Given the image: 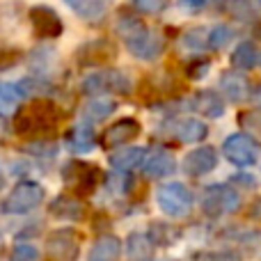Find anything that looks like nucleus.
<instances>
[{
  "label": "nucleus",
  "mask_w": 261,
  "mask_h": 261,
  "mask_svg": "<svg viewBox=\"0 0 261 261\" xmlns=\"http://www.w3.org/2000/svg\"><path fill=\"white\" fill-rule=\"evenodd\" d=\"M60 122V110L50 101H32L18 110L14 128L21 135H44L55 130Z\"/></svg>",
  "instance_id": "nucleus-1"
},
{
  "label": "nucleus",
  "mask_w": 261,
  "mask_h": 261,
  "mask_svg": "<svg viewBox=\"0 0 261 261\" xmlns=\"http://www.w3.org/2000/svg\"><path fill=\"white\" fill-rule=\"evenodd\" d=\"M133 81L128 78L126 71L119 69H99L83 78L81 90L90 96H103L106 92H117V94H128Z\"/></svg>",
  "instance_id": "nucleus-2"
},
{
  "label": "nucleus",
  "mask_w": 261,
  "mask_h": 261,
  "mask_svg": "<svg viewBox=\"0 0 261 261\" xmlns=\"http://www.w3.org/2000/svg\"><path fill=\"white\" fill-rule=\"evenodd\" d=\"M46 190L41 184L37 181H18L9 195L3 199V211L9 216H23V213H30L44 202Z\"/></svg>",
  "instance_id": "nucleus-3"
},
{
  "label": "nucleus",
  "mask_w": 261,
  "mask_h": 261,
  "mask_svg": "<svg viewBox=\"0 0 261 261\" xmlns=\"http://www.w3.org/2000/svg\"><path fill=\"white\" fill-rule=\"evenodd\" d=\"M156 202L165 216L170 218H186L193 211V193L188 190V186L179 184V181H172L158 188L156 193Z\"/></svg>",
  "instance_id": "nucleus-4"
},
{
  "label": "nucleus",
  "mask_w": 261,
  "mask_h": 261,
  "mask_svg": "<svg viewBox=\"0 0 261 261\" xmlns=\"http://www.w3.org/2000/svg\"><path fill=\"white\" fill-rule=\"evenodd\" d=\"M202 208H204V213L211 218L229 216V213H236L241 208V197L234 188H229V186L213 184L204 190Z\"/></svg>",
  "instance_id": "nucleus-5"
},
{
  "label": "nucleus",
  "mask_w": 261,
  "mask_h": 261,
  "mask_svg": "<svg viewBox=\"0 0 261 261\" xmlns=\"http://www.w3.org/2000/svg\"><path fill=\"white\" fill-rule=\"evenodd\" d=\"M46 257L50 261H78L81 257V234L71 227H62L46 239Z\"/></svg>",
  "instance_id": "nucleus-6"
},
{
  "label": "nucleus",
  "mask_w": 261,
  "mask_h": 261,
  "mask_svg": "<svg viewBox=\"0 0 261 261\" xmlns=\"http://www.w3.org/2000/svg\"><path fill=\"white\" fill-rule=\"evenodd\" d=\"M222 151H225L227 161H229L231 165L250 167L259 161L261 149H259V144H257L254 138H250V135H245V133H234L225 140Z\"/></svg>",
  "instance_id": "nucleus-7"
},
{
  "label": "nucleus",
  "mask_w": 261,
  "mask_h": 261,
  "mask_svg": "<svg viewBox=\"0 0 261 261\" xmlns=\"http://www.w3.org/2000/svg\"><path fill=\"white\" fill-rule=\"evenodd\" d=\"M101 170L96 165H87V163L73 161L62 170V179L67 184H73L78 190V195H90L96 190V186L101 184Z\"/></svg>",
  "instance_id": "nucleus-8"
},
{
  "label": "nucleus",
  "mask_w": 261,
  "mask_h": 261,
  "mask_svg": "<svg viewBox=\"0 0 261 261\" xmlns=\"http://www.w3.org/2000/svg\"><path fill=\"white\" fill-rule=\"evenodd\" d=\"M140 165H142L144 174L151 176V179H165V176H170L174 172L176 163H174V153L167 147L158 144V147H151L149 151H144Z\"/></svg>",
  "instance_id": "nucleus-9"
},
{
  "label": "nucleus",
  "mask_w": 261,
  "mask_h": 261,
  "mask_svg": "<svg viewBox=\"0 0 261 261\" xmlns=\"http://www.w3.org/2000/svg\"><path fill=\"white\" fill-rule=\"evenodd\" d=\"M30 23L35 35L44 37V39H55V37H60L64 32V23L60 18V14L55 9L46 7V5L30 9Z\"/></svg>",
  "instance_id": "nucleus-10"
},
{
  "label": "nucleus",
  "mask_w": 261,
  "mask_h": 261,
  "mask_svg": "<svg viewBox=\"0 0 261 261\" xmlns=\"http://www.w3.org/2000/svg\"><path fill=\"white\" fill-rule=\"evenodd\" d=\"M140 122L133 117H124L119 122L110 124L108 128L101 133V147H124L126 142H133L140 135Z\"/></svg>",
  "instance_id": "nucleus-11"
},
{
  "label": "nucleus",
  "mask_w": 261,
  "mask_h": 261,
  "mask_svg": "<svg viewBox=\"0 0 261 261\" xmlns=\"http://www.w3.org/2000/svg\"><path fill=\"white\" fill-rule=\"evenodd\" d=\"M115 44L108 39H92L78 48V62L83 67H101L115 58Z\"/></svg>",
  "instance_id": "nucleus-12"
},
{
  "label": "nucleus",
  "mask_w": 261,
  "mask_h": 261,
  "mask_svg": "<svg viewBox=\"0 0 261 261\" xmlns=\"http://www.w3.org/2000/svg\"><path fill=\"white\" fill-rule=\"evenodd\" d=\"M128 50L135 55V58L140 60H156L158 55L163 53V48H165V41H163V37L158 35V32L153 30H144L140 37H135L133 41H128Z\"/></svg>",
  "instance_id": "nucleus-13"
},
{
  "label": "nucleus",
  "mask_w": 261,
  "mask_h": 261,
  "mask_svg": "<svg viewBox=\"0 0 261 261\" xmlns=\"http://www.w3.org/2000/svg\"><path fill=\"white\" fill-rule=\"evenodd\" d=\"M186 172L193 176H204L218 167V153L213 147H197L186 156Z\"/></svg>",
  "instance_id": "nucleus-14"
},
{
  "label": "nucleus",
  "mask_w": 261,
  "mask_h": 261,
  "mask_svg": "<svg viewBox=\"0 0 261 261\" xmlns=\"http://www.w3.org/2000/svg\"><path fill=\"white\" fill-rule=\"evenodd\" d=\"M50 216L58 218V220H69V222H78L85 216V206L78 197H71V195H60L50 202L48 206Z\"/></svg>",
  "instance_id": "nucleus-15"
},
{
  "label": "nucleus",
  "mask_w": 261,
  "mask_h": 261,
  "mask_svg": "<svg viewBox=\"0 0 261 261\" xmlns=\"http://www.w3.org/2000/svg\"><path fill=\"white\" fill-rule=\"evenodd\" d=\"M122 257V241L113 234H103L92 243L87 261H119Z\"/></svg>",
  "instance_id": "nucleus-16"
},
{
  "label": "nucleus",
  "mask_w": 261,
  "mask_h": 261,
  "mask_svg": "<svg viewBox=\"0 0 261 261\" xmlns=\"http://www.w3.org/2000/svg\"><path fill=\"white\" fill-rule=\"evenodd\" d=\"M64 144L73 153H90L96 144V135L90 124H78L64 135Z\"/></svg>",
  "instance_id": "nucleus-17"
},
{
  "label": "nucleus",
  "mask_w": 261,
  "mask_h": 261,
  "mask_svg": "<svg viewBox=\"0 0 261 261\" xmlns=\"http://www.w3.org/2000/svg\"><path fill=\"white\" fill-rule=\"evenodd\" d=\"M83 21H90V23H96L108 14L110 9V3L113 0H64Z\"/></svg>",
  "instance_id": "nucleus-18"
},
{
  "label": "nucleus",
  "mask_w": 261,
  "mask_h": 261,
  "mask_svg": "<svg viewBox=\"0 0 261 261\" xmlns=\"http://www.w3.org/2000/svg\"><path fill=\"white\" fill-rule=\"evenodd\" d=\"M172 133H174L176 140H181V142H202L204 138L208 135V126L204 122H199V119H193V117H186V119H179L176 122V126L172 128Z\"/></svg>",
  "instance_id": "nucleus-19"
},
{
  "label": "nucleus",
  "mask_w": 261,
  "mask_h": 261,
  "mask_svg": "<svg viewBox=\"0 0 261 261\" xmlns=\"http://www.w3.org/2000/svg\"><path fill=\"white\" fill-rule=\"evenodd\" d=\"M153 243L144 231H133L126 239V257L128 261H151L153 259Z\"/></svg>",
  "instance_id": "nucleus-20"
},
{
  "label": "nucleus",
  "mask_w": 261,
  "mask_h": 261,
  "mask_svg": "<svg viewBox=\"0 0 261 261\" xmlns=\"http://www.w3.org/2000/svg\"><path fill=\"white\" fill-rule=\"evenodd\" d=\"M220 87L227 94V99L234 101V103H241L248 96V78L241 76L239 71H227L220 76Z\"/></svg>",
  "instance_id": "nucleus-21"
},
{
  "label": "nucleus",
  "mask_w": 261,
  "mask_h": 261,
  "mask_svg": "<svg viewBox=\"0 0 261 261\" xmlns=\"http://www.w3.org/2000/svg\"><path fill=\"white\" fill-rule=\"evenodd\" d=\"M193 103H195V110H199L204 117L216 119V117H222V115H225V101L211 90L199 92V94L195 96Z\"/></svg>",
  "instance_id": "nucleus-22"
},
{
  "label": "nucleus",
  "mask_w": 261,
  "mask_h": 261,
  "mask_svg": "<svg viewBox=\"0 0 261 261\" xmlns=\"http://www.w3.org/2000/svg\"><path fill=\"white\" fill-rule=\"evenodd\" d=\"M142 156H144V149L140 147H124L119 151H115L110 156V163H113L115 170H122V172H128L133 167H138L142 163Z\"/></svg>",
  "instance_id": "nucleus-23"
},
{
  "label": "nucleus",
  "mask_w": 261,
  "mask_h": 261,
  "mask_svg": "<svg viewBox=\"0 0 261 261\" xmlns=\"http://www.w3.org/2000/svg\"><path fill=\"white\" fill-rule=\"evenodd\" d=\"M257 64V48L252 41H243L236 46V50L231 53V67L236 71H250Z\"/></svg>",
  "instance_id": "nucleus-24"
},
{
  "label": "nucleus",
  "mask_w": 261,
  "mask_h": 261,
  "mask_svg": "<svg viewBox=\"0 0 261 261\" xmlns=\"http://www.w3.org/2000/svg\"><path fill=\"white\" fill-rule=\"evenodd\" d=\"M115 108H117V106H115V101L103 99V96H94L90 103H85L83 113H85V117L92 119V122H101V119H106L108 115H113Z\"/></svg>",
  "instance_id": "nucleus-25"
},
{
  "label": "nucleus",
  "mask_w": 261,
  "mask_h": 261,
  "mask_svg": "<svg viewBox=\"0 0 261 261\" xmlns=\"http://www.w3.org/2000/svg\"><path fill=\"white\" fill-rule=\"evenodd\" d=\"M147 30L144 28V23L140 21L138 16H133V14H122V16L117 18V32L124 37V41H133L135 37H140L142 32Z\"/></svg>",
  "instance_id": "nucleus-26"
},
{
  "label": "nucleus",
  "mask_w": 261,
  "mask_h": 261,
  "mask_svg": "<svg viewBox=\"0 0 261 261\" xmlns=\"http://www.w3.org/2000/svg\"><path fill=\"white\" fill-rule=\"evenodd\" d=\"M208 46V30L206 28H193V30H186L181 35V48L199 53Z\"/></svg>",
  "instance_id": "nucleus-27"
},
{
  "label": "nucleus",
  "mask_w": 261,
  "mask_h": 261,
  "mask_svg": "<svg viewBox=\"0 0 261 261\" xmlns=\"http://www.w3.org/2000/svg\"><path fill=\"white\" fill-rule=\"evenodd\" d=\"M149 236V241L153 243V248L156 245H163V248H167V245H172L179 236H176V231L172 229V227H167V225H163V222H153V227H151V234H147Z\"/></svg>",
  "instance_id": "nucleus-28"
},
{
  "label": "nucleus",
  "mask_w": 261,
  "mask_h": 261,
  "mask_svg": "<svg viewBox=\"0 0 261 261\" xmlns=\"http://www.w3.org/2000/svg\"><path fill=\"white\" fill-rule=\"evenodd\" d=\"M229 9H231V14H234L236 18H241V21L254 18V16L259 14V5H257V0H231Z\"/></svg>",
  "instance_id": "nucleus-29"
},
{
  "label": "nucleus",
  "mask_w": 261,
  "mask_h": 261,
  "mask_svg": "<svg viewBox=\"0 0 261 261\" xmlns=\"http://www.w3.org/2000/svg\"><path fill=\"white\" fill-rule=\"evenodd\" d=\"M9 261H41V252L32 243H16L9 254Z\"/></svg>",
  "instance_id": "nucleus-30"
},
{
  "label": "nucleus",
  "mask_w": 261,
  "mask_h": 261,
  "mask_svg": "<svg viewBox=\"0 0 261 261\" xmlns=\"http://www.w3.org/2000/svg\"><path fill=\"white\" fill-rule=\"evenodd\" d=\"M229 39H231L229 25H216L208 30V48H213V50L225 48V46L229 44Z\"/></svg>",
  "instance_id": "nucleus-31"
},
{
  "label": "nucleus",
  "mask_w": 261,
  "mask_h": 261,
  "mask_svg": "<svg viewBox=\"0 0 261 261\" xmlns=\"http://www.w3.org/2000/svg\"><path fill=\"white\" fill-rule=\"evenodd\" d=\"M133 5L140 14H161L167 9L170 0H133Z\"/></svg>",
  "instance_id": "nucleus-32"
},
{
  "label": "nucleus",
  "mask_w": 261,
  "mask_h": 261,
  "mask_svg": "<svg viewBox=\"0 0 261 261\" xmlns=\"http://www.w3.org/2000/svg\"><path fill=\"white\" fill-rule=\"evenodd\" d=\"M241 122H243V126L248 128V133L245 135H257V138L261 140V113H257V110H252V113H243L241 115Z\"/></svg>",
  "instance_id": "nucleus-33"
},
{
  "label": "nucleus",
  "mask_w": 261,
  "mask_h": 261,
  "mask_svg": "<svg viewBox=\"0 0 261 261\" xmlns=\"http://www.w3.org/2000/svg\"><path fill=\"white\" fill-rule=\"evenodd\" d=\"M208 69H211V62H208V60H193V62L188 64V76L193 78V81H199V78L206 76Z\"/></svg>",
  "instance_id": "nucleus-34"
},
{
  "label": "nucleus",
  "mask_w": 261,
  "mask_h": 261,
  "mask_svg": "<svg viewBox=\"0 0 261 261\" xmlns=\"http://www.w3.org/2000/svg\"><path fill=\"white\" fill-rule=\"evenodd\" d=\"M18 60H21V53H18L16 48H5V46H0V69L14 67Z\"/></svg>",
  "instance_id": "nucleus-35"
},
{
  "label": "nucleus",
  "mask_w": 261,
  "mask_h": 261,
  "mask_svg": "<svg viewBox=\"0 0 261 261\" xmlns=\"http://www.w3.org/2000/svg\"><path fill=\"white\" fill-rule=\"evenodd\" d=\"M202 261H241V257L231 250H218V252H206Z\"/></svg>",
  "instance_id": "nucleus-36"
},
{
  "label": "nucleus",
  "mask_w": 261,
  "mask_h": 261,
  "mask_svg": "<svg viewBox=\"0 0 261 261\" xmlns=\"http://www.w3.org/2000/svg\"><path fill=\"white\" fill-rule=\"evenodd\" d=\"M252 218H261V199H257V202H254V206H252Z\"/></svg>",
  "instance_id": "nucleus-37"
},
{
  "label": "nucleus",
  "mask_w": 261,
  "mask_h": 261,
  "mask_svg": "<svg viewBox=\"0 0 261 261\" xmlns=\"http://www.w3.org/2000/svg\"><path fill=\"white\" fill-rule=\"evenodd\" d=\"M5 133H7V122H5V119L0 117V142L5 140Z\"/></svg>",
  "instance_id": "nucleus-38"
},
{
  "label": "nucleus",
  "mask_w": 261,
  "mask_h": 261,
  "mask_svg": "<svg viewBox=\"0 0 261 261\" xmlns=\"http://www.w3.org/2000/svg\"><path fill=\"white\" fill-rule=\"evenodd\" d=\"M254 101H257V106H259V108H261V87H259V90H257V94H254Z\"/></svg>",
  "instance_id": "nucleus-39"
},
{
  "label": "nucleus",
  "mask_w": 261,
  "mask_h": 261,
  "mask_svg": "<svg viewBox=\"0 0 261 261\" xmlns=\"http://www.w3.org/2000/svg\"><path fill=\"white\" fill-rule=\"evenodd\" d=\"M190 3H193V5H195V7H199V5H202V3H204V0H190Z\"/></svg>",
  "instance_id": "nucleus-40"
},
{
  "label": "nucleus",
  "mask_w": 261,
  "mask_h": 261,
  "mask_svg": "<svg viewBox=\"0 0 261 261\" xmlns=\"http://www.w3.org/2000/svg\"><path fill=\"white\" fill-rule=\"evenodd\" d=\"M0 248H3V236H0Z\"/></svg>",
  "instance_id": "nucleus-41"
},
{
  "label": "nucleus",
  "mask_w": 261,
  "mask_h": 261,
  "mask_svg": "<svg viewBox=\"0 0 261 261\" xmlns=\"http://www.w3.org/2000/svg\"><path fill=\"white\" fill-rule=\"evenodd\" d=\"M259 35H261V25H259Z\"/></svg>",
  "instance_id": "nucleus-42"
},
{
  "label": "nucleus",
  "mask_w": 261,
  "mask_h": 261,
  "mask_svg": "<svg viewBox=\"0 0 261 261\" xmlns=\"http://www.w3.org/2000/svg\"><path fill=\"white\" fill-rule=\"evenodd\" d=\"M0 90H3V87H0Z\"/></svg>",
  "instance_id": "nucleus-43"
}]
</instances>
